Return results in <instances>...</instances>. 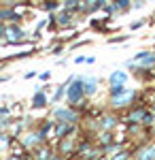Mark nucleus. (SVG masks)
Segmentation results:
<instances>
[{
  "mask_svg": "<svg viewBox=\"0 0 155 160\" xmlns=\"http://www.w3.org/2000/svg\"><path fill=\"white\" fill-rule=\"evenodd\" d=\"M110 81H113V83H117V81L123 83V81H125V75H123V73H115L113 77H110Z\"/></svg>",
  "mask_w": 155,
  "mask_h": 160,
  "instance_id": "nucleus-1",
  "label": "nucleus"
}]
</instances>
